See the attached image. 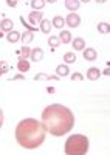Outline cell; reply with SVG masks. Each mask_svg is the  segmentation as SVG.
<instances>
[{
    "label": "cell",
    "instance_id": "6da1fadb",
    "mask_svg": "<svg viewBox=\"0 0 110 155\" xmlns=\"http://www.w3.org/2000/svg\"><path fill=\"white\" fill-rule=\"evenodd\" d=\"M42 126L51 135L64 137L75 126V115L62 104H50L42 112Z\"/></svg>",
    "mask_w": 110,
    "mask_h": 155
},
{
    "label": "cell",
    "instance_id": "7a4b0ae2",
    "mask_svg": "<svg viewBox=\"0 0 110 155\" xmlns=\"http://www.w3.org/2000/svg\"><path fill=\"white\" fill-rule=\"evenodd\" d=\"M45 134L47 130L42 123L34 118L22 120L16 127V140L25 149H36L42 146V143L45 141Z\"/></svg>",
    "mask_w": 110,
    "mask_h": 155
},
{
    "label": "cell",
    "instance_id": "3957f363",
    "mask_svg": "<svg viewBox=\"0 0 110 155\" xmlns=\"http://www.w3.org/2000/svg\"><path fill=\"white\" fill-rule=\"evenodd\" d=\"M65 155H85L89 152V138L82 134L70 135L64 146Z\"/></svg>",
    "mask_w": 110,
    "mask_h": 155
},
{
    "label": "cell",
    "instance_id": "277c9868",
    "mask_svg": "<svg viewBox=\"0 0 110 155\" xmlns=\"http://www.w3.org/2000/svg\"><path fill=\"white\" fill-rule=\"evenodd\" d=\"M64 20L70 28H78L81 25V17H79V14H76V12H70Z\"/></svg>",
    "mask_w": 110,
    "mask_h": 155
},
{
    "label": "cell",
    "instance_id": "5b68a950",
    "mask_svg": "<svg viewBox=\"0 0 110 155\" xmlns=\"http://www.w3.org/2000/svg\"><path fill=\"white\" fill-rule=\"evenodd\" d=\"M42 58H44V50H42V48L36 47V48H33V50H31V53H30V59H31L33 62H39V61H42Z\"/></svg>",
    "mask_w": 110,
    "mask_h": 155
},
{
    "label": "cell",
    "instance_id": "8992f818",
    "mask_svg": "<svg viewBox=\"0 0 110 155\" xmlns=\"http://www.w3.org/2000/svg\"><path fill=\"white\" fill-rule=\"evenodd\" d=\"M14 28V23L11 19H2V22H0V31L2 33H9V31H13Z\"/></svg>",
    "mask_w": 110,
    "mask_h": 155
},
{
    "label": "cell",
    "instance_id": "52a82bcc",
    "mask_svg": "<svg viewBox=\"0 0 110 155\" xmlns=\"http://www.w3.org/2000/svg\"><path fill=\"white\" fill-rule=\"evenodd\" d=\"M82 51H84L82 54H84V59H85V61H89V62L96 61L98 53H96V50H95V48H84Z\"/></svg>",
    "mask_w": 110,
    "mask_h": 155
},
{
    "label": "cell",
    "instance_id": "ba28073f",
    "mask_svg": "<svg viewBox=\"0 0 110 155\" xmlns=\"http://www.w3.org/2000/svg\"><path fill=\"white\" fill-rule=\"evenodd\" d=\"M44 19V14L40 11H31L30 12V16H28V20L31 22V25L34 23H40V20Z\"/></svg>",
    "mask_w": 110,
    "mask_h": 155
},
{
    "label": "cell",
    "instance_id": "9c48e42d",
    "mask_svg": "<svg viewBox=\"0 0 110 155\" xmlns=\"http://www.w3.org/2000/svg\"><path fill=\"white\" fill-rule=\"evenodd\" d=\"M99 76H101V70L99 68H96V67H90L87 70V79L90 81H96V79H99Z\"/></svg>",
    "mask_w": 110,
    "mask_h": 155
},
{
    "label": "cell",
    "instance_id": "30bf717a",
    "mask_svg": "<svg viewBox=\"0 0 110 155\" xmlns=\"http://www.w3.org/2000/svg\"><path fill=\"white\" fill-rule=\"evenodd\" d=\"M71 45H73V50L76 51H82L85 48V41L82 37H76V39H71Z\"/></svg>",
    "mask_w": 110,
    "mask_h": 155
},
{
    "label": "cell",
    "instance_id": "8fae6325",
    "mask_svg": "<svg viewBox=\"0 0 110 155\" xmlns=\"http://www.w3.org/2000/svg\"><path fill=\"white\" fill-rule=\"evenodd\" d=\"M79 6H81L79 0H65V8H67L70 12L78 11V9H79Z\"/></svg>",
    "mask_w": 110,
    "mask_h": 155
},
{
    "label": "cell",
    "instance_id": "7c38bea8",
    "mask_svg": "<svg viewBox=\"0 0 110 155\" xmlns=\"http://www.w3.org/2000/svg\"><path fill=\"white\" fill-rule=\"evenodd\" d=\"M71 33L70 31H67V30H62L59 33V41H60V44H70L71 42Z\"/></svg>",
    "mask_w": 110,
    "mask_h": 155
},
{
    "label": "cell",
    "instance_id": "4fadbf2b",
    "mask_svg": "<svg viewBox=\"0 0 110 155\" xmlns=\"http://www.w3.org/2000/svg\"><path fill=\"white\" fill-rule=\"evenodd\" d=\"M56 73H57V76L64 78V76H68L70 74V68H68L67 64H60V65L56 67Z\"/></svg>",
    "mask_w": 110,
    "mask_h": 155
},
{
    "label": "cell",
    "instance_id": "5bb4252c",
    "mask_svg": "<svg viewBox=\"0 0 110 155\" xmlns=\"http://www.w3.org/2000/svg\"><path fill=\"white\" fill-rule=\"evenodd\" d=\"M6 41L8 42H11V44H16V42H19L20 41V33L19 31H9V33H6Z\"/></svg>",
    "mask_w": 110,
    "mask_h": 155
},
{
    "label": "cell",
    "instance_id": "9a60e30c",
    "mask_svg": "<svg viewBox=\"0 0 110 155\" xmlns=\"http://www.w3.org/2000/svg\"><path fill=\"white\" fill-rule=\"evenodd\" d=\"M51 28H53V27H51V22H50V20H47V19H42V20H40V28H39V30H40L44 34H50Z\"/></svg>",
    "mask_w": 110,
    "mask_h": 155
},
{
    "label": "cell",
    "instance_id": "2e32d148",
    "mask_svg": "<svg viewBox=\"0 0 110 155\" xmlns=\"http://www.w3.org/2000/svg\"><path fill=\"white\" fill-rule=\"evenodd\" d=\"M17 70L20 71V73H25V71H28L30 70V62L27 61V59H19V62H17Z\"/></svg>",
    "mask_w": 110,
    "mask_h": 155
},
{
    "label": "cell",
    "instance_id": "e0dca14e",
    "mask_svg": "<svg viewBox=\"0 0 110 155\" xmlns=\"http://www.w3.org/2000/svg\"><path fill=\"white\" fill-rule=\"evenodd\" d=\"M64 25H65L64 17H60V16H54V17H53L51 27H54V28H64Z\"/></svg>",
    "mask_w": 110,
    "mask_h": 155
},
{
    "label": "cell",
    "instance_id": "ac0fdd59",
    "mask_svg": "<svg viewBox=\"0 0 110 155\" xmlns=\"http://www.w3.org/2000/svg\"><path fill=\"white\" fill-rule=\"evenodd\" d=\"M16 53H17L22 59H28V58H30V53H31V48H30V47H27V45H23L20 50H17V51H16Z\"/></svg>",
    "mask_w": 110,
    "mask_h": 155
},
{
    "label": "cell",
    "instance_id": "d6986e66",
    "mask_svg": "<svg viewBox=\"0 0 110 155\" xmlns=\"http://www.w3.org/2000/svg\"><path fill=\"white\" fill-rule=\"evenodd\" d=\"M33 39H34V33L33 31H25V33H23V34H20V41L23 42V44H30L31 41H33Z\"/></svg>",
    "mask_w": 110,
    "mask_h": 155
},
{
    "label": "cell",
    "instance_id": "ffe728a7",
    "mask_svg": "<svg viewBox=\"0 0 110 155\" xmlns=\"http://www.w3.org/2000/svg\"><path fill=\"white\" fill-rule=\"evenodd\" d=\"M98 31L101 34H108L110 33V25L107 22H99L98 23Z\"/></svg>",
    "mask_w": 110,
    "mask_h": 155
},
{
    "label": "cell",
    "instance_id": "44dd1931",
    "mask_svg": "<svg viewBox=\"0 0 110 155\" xmlns=\"http://www.w3.org/2000/svg\"><path fill=\"white\" fill-rule=\"evenodd\" d=\"M44 6H45V0H31L33 11H40Z\"/></svg>",
    "mask_w": 110,
    "mask_h": 155
},
{
    "label": "cell",
    "instance_id": "7402d4cb",
    "mask_svg": "<svg viewBox=\"0 0 110 155\" xmlns=\"http://www.w3.org/2000/svg\"><path fill=\"white\" fill-rule=\"evenodd\" d=\"M64 62H65V64L76 62V54H75V53H70V51H68V53H65V54H64Z\"/></svg>",
    "mask_w": 110,
    "mask_h": 155
},
{
    "label": "cell",
    "instance_id": "603a6c76",
    "mask_svg": "<svg viewBox=\"0 0 110 155\" xmlns=\"http://www.w3.org/2000/svg\"><path fill=\"white\" fill-rule=\"evenodd\" d=\"M48 45H50L51 48H57V47L60 45L59 37H57V36H51L50 39H48Z\"/></svg>",
    "mask_w": 110,
    "mask_h": 155
},
{
    "label": "cell",
    "instance_id": "cb8c5ba5",
    "mask_svg": "<svg viewBox=\"0 0 110 155\" xmlns=\"http://www.w3.org/2000/svg\"><path fill=\"white\" fill-rule=\"evenodd\" d=\"M34 79H36V81H40V79L48 81V79H59V78H56V76H50V74H44V73H39V74H36Z\"/></svg>",
    "mask_w": 110,
    "mask_h": 155
},
{
    "label": "cell",
    "instance_id": "d4e9b609",
    "mask_svg": "<svg viewBox=\"0 0 110 155\" xmlns=\"http://www.w3.org/2000/svg\"><path fill=\"white\" fill-rule=\"evenodd\" d=\"M8 70H9L8 64L5 61H0V71H2V73H8Z\"/></svg>",
    "mask_w": 110,
    "mask_h": 155
},
{
    "label": "cell",
    "instance_id": "484cf974",
    "mask_svg": "<svg viewBox=\"0 0 110 155\" xmlns=\"http://www.w3.org/2000/svg\"><path fill=\"white\" fill-rule=\"evenodd\" d=\"M71 79H73V81H82L84 76H82L81 73H73V74H71Z\"/></svg>",
    "mask_w": 110,
    "mask_h": 155
},
{
    "label": "cell",
    "instance_id": "4316f807",
    "mask_svg": "<svg viewBox=\"0 0 110 155\" xmlns=\"http://www.w3.org/2000/svg\"><path fill=\"white\" fill-rule=\"evenodd\" d=\"M6 3H8L11 8H14V6L17 5V0H6Z\"/></svg>",
    "mask_w": 110,
    "mask_h": 155
},
{
    "label": "cell",
    "instance_id": "83f0119b",
    "mask_svg": "<svg viewBox=\"0 0 110 155\" xmlns=\"http://www.w3.org/2000/svg\"><path fill=\"white\" fill-rule=\"evenodd\" d=\"M2 124H3V112L0 109V127H2Z\"/></svg>",
    "mask_w": 110,
    "mask_h": 155
},
{
    "label": "cell",
    "instance_id": "f1b7e54d",
    "mask_svg": "<svg viewBox=\"0 0 110 155\" xmlns=\"http://www.w3.org/2000/svg\"><path fill=\"white\" fill-rule=\"evenodd\" d=\"M13 79H25V78H23L22 74H16V76L13 78Z\"/></svg>",
    "mask_w": 110,
    "mask_h": 155
},
{
    "label": "cell",
    "instance_id": "f546056e",
    "mask_svg": "<svg viewBox=\"0 0 110 155\" xmlns=\"http://www.w3.org/2000/svg\"><path fill=\"white\" fill-rule=\"evenodd\" d=\"M104 74H105V76H108V74H110V70H108V67L104 70Z\"/></svg>",
    "mask_w": 110,
    "mask_h": 155
},
{
    "label": "cell",
    "instance_id": "4dcf8cb0",
    "mask_svg": "<svg viewBox=\"0 0 110 155\" xmlns=\"http://www.w3.org/2000/svg\"><path fill=\"white\" fill-rule=\"evenodd\" d=\"M45 2H47V3H56L57 0H45Z\"/></svg>",
    "mask_w": 110,
    "mask_h": 155
},
{
    "label": "cell",
    "instance_id": "1f68e13d",
    "mask_svg": "<svg viewBox=\"0 0 110 155\" xmlns=\"http://www.w3.org/2000/svg\"><path fill=\"white\" fill-rule=\"evenodd\" d=\"M107 0H96V3H105Z\"/></svg>",
    "mask_w": 110,
    "mask_h": 155
},
{
    "label": "cell",
    "instance_id": "d6a6232c",
    "mask_svg": "<svg viewBox=\"0 0 110 155\" xmlns=\"http://www.w3.org/2000/svg\"><path fill=\"white\" fill-rule=\"evenodd\" d=\"M79 2H82V3H89L90 0H79Z\"/></svg>",
    "mask_w": 110,
    "mask_h": 155
},
{
    "label": "cell",
    "instance_id": "836d02e7",
    "mask_svg": "<svg viewBox=\"0 0 110 155\" xmlns=\"http://www.w3.org/2000/svg\"><path fill=\"white\" fill-rule=\"evenodd\" d=\"M2 37H3V33H2V31H0V39H2Z\"/></svg>",
    "mask_w": 110,
    "mask_h": 155
},
{
    "label": "cell",
    "instance_id": "e575fe53",
    "mask_svg": "<svg viewBox=\"0 0 110 155\" xmlns=\"http://www.w3.org/2000/svg\"><path fill=\"white\" fill-rule=\"evenodd\" d=\"M2 74H3V73H2V71H0V76H2Z\"/></svg>",
    "mask_w": 110,
    "mask_h": 155
},
{
    "label": "cell",
    "instance_id": "d590c367",
    "mask_svg": "<svg viewBox=\"0 0 110 155\" xmlns=\"http://www.w3.org/2000/svg\"><path fill=\"white\" fill-rule=\"evenodd\" d=\"M17 2H19V0H17Z\"/></svg>",
    "mask_w": 110,
    "mask_h": 155
},
{
    "label": "cell",
    "instance_id": "8d00e7d4",
    "mask_svg": "<svg viewBox=\"0 0 110 155\" xmlns=\"http://www.w3.org/2000/svg\"><path fill=\"white\" fill-rule=\"evenodd\" d=\"M30 2H31V0H30Z\"/></svg>",
    "mask_w": 110,
    "mask_h": 155
}]
</instances>
